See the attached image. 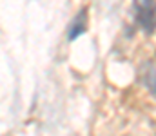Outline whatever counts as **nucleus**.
<instances>
[{
  "label": "nucleus",
  "instance_id": "obj_2",
  "mask_svg": "<svg viewBox=\"0 0 156 136\" xmlns=\"http://www.w3.org/2000/svg\"><path fill=\"white\" fill-rule=\"evenodd\" d=\"M85 27H87V11H85V9H82L76 16H75V20L71 22V26H69L67 38H69V40L78 38V37L85 31Z\"/></svg>",
  "mask_w": 156,
  "mask_h": 136
},
{
  "label": "nucleus",
  "instance_id": "obj_1",
  "mask_svg": "<svg viewBox=\"0 0 156 136\" xmlns=\"http://www.w3.org/2000/svg\"><path fill=\"white\" fill-rule=\"evenodd\" d=\"M134 16L136 22L147 33L156 29V2L154 0H134Z\"/></svg>",
  "mask_w": 156,
  "mask_h": 136
},
{
  "label": "nucleus",
  "instance_id": "obj_3",
  "mask_svg": "<svg viewBox=\"0 0 156 136\" xmlns=\"http://www.w3.org/2000/svg\"><path fill=\"white\" fill-rule=\"evenodd\" d=\"M140 76H142V84L151 91V94L156 96V67L153 64H145L142 67Z\"/></svg>",
  "mask_w": 156,
  "mask_h": 136
}]
</instances>
